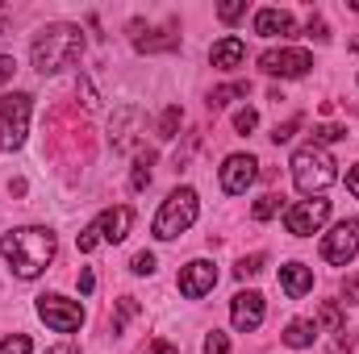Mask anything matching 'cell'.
<instances>
[{
    "label": "cell",
    "mask_w": 359,
    "mask_h": 354,
    "mask_svg": "<svg viewBox=\"0 0 359 354\" xmlns=\"http://www.w3.org/2000/svg\"><path fill=\"white\" fill-rule=\"evenodd\" d=\"M55 250H59V238L46 225H25V229H13V234L0 238L4 263L13 267V275H21V279H38L50 267Z\"/></svg>",
    "instance_id": "obj_1"
},
{
    "label": "cell",
    "mask_w": 359,
    "mask_h": 354,
    "mask_svg": "<svg viewBox=\"0 0 359 354\" xmlns=\"http://www.w3.org/2000/svg\"><path fill=\"white\" fill-rule=\"evenodd\" d=\"M84 50V29L80 25H46L38 38H34V67L42 76H55L63 67H72Z\"/></svg>",
    "instance_id": "obj_2"
},
{
    "label": "cell",
    "mask_w": 359,
    "mask_h": 354,
    "mask_svg": "<svg viewBox=\"0 0 359 354\" xmlns=\"http://www.w3.org/2000/svg\"><path fill=\"white\" fill-rule=\"evenodd\" d=\"M334 167H339V163H334L322 146H301V150L292 155V183H297V192H301V196H322V192L339 179Z\"/></svg>",
    "instance_id": "obj_3"
},
{
    "label": "cell",
    "mask_w": 359,
    "mask_h": 354,
    "mask_svg": "<svg viewBox=\"0 0 359 354\" xmlns=\"http://www.w3.org/2000/svg\"><path fill=\"white\" fill-rule=\"evenodd\" d=\"M196 213H201V204H196V192H192V187H176V192L163 200L159 217H155V238H163V242L180 238V234H184V229L196 221Z\"/></svg>",
    "instance_id": "obj_4"
},
{
    "label": "cell",
    "mask_w": 359,
    "mask_h": 354,
    "mask_svg": "<svg viewBox=\"0 0 359 354\" xmlns=\"http://www.w3.org/2000/svg\"><path fill=\"white\" fill-rule=\"evenodd\" d=\"M29 113H34V96L29 92H13L0 100V146L17 150L29 134Z\"/></svg>",
    "instance_id": "obj_5"
},
{
    "label": "cell",
    "mask_w": 359,
    "mask_h": 354,
    "mask_svg": "<svg viewBox=\"0 0 359 354\" xmlns=\"http://www.w3.org/2000/svg\"><path fill=\"white\" fill-rule=\"evenodd\" d=\"M330 217V200H322V196H309V200H297L288 213H284V229L292 234V238H309V234H318L322 229V221Z\"/></svg>",
    "instance_id": "obj_6"
},
{
    "label": "cell",
    "mask_w": 359,
    "mask_h": 354,
    "mask_svg": "<svg viewBox=\"0 0 359 354\" xmlns=\"http://www.w3.org/2000/svg\"><path fill=\"white\" fill-rule=\"evenodd\" d=\"M38 317L50 325V330H59V334H76L80 325H84V309H80V300H67V296H38Z\"/></svg>",
    "instance_id": "obj_7"
},
{
    "label": "cell",
    "mask_w": 359,
    "mask_h": 354,
    "mask_svg": "<svg viewBox=\"0 0 359 354\" xmlns=\"http://www.w3.org/2000/svg\"><path fill=\"white\" fill-rule=\"evenodd\" d=\"M359 255V221H339L330 234H326V242H322V259L334 267H347L351 259Z\"/></svg>",
    "instance_id": "obj_8"
},
{
    "label": "cell",
    "mask_w": 359,
    "mask_h": 354,
    "mask_svg": "<svg viewBox=\"0 0 359 354\" xmlns=\"http://www.w3.org/2000/svg\"><path fill=\"white\" fill-rule=\"evenodd\" d=\"M259 67H264L268 76H280V80H301V76L313 67V59H309L305 50H268V55L259 59Z\"/></svg>",
    "instance_id": "obj_9"
},
{
    "label": "cell",
    "mask_w": 359,
    "mask_h": 354,
    "mask_svg": "<svg viewBox=\"0 0 359 354\" xmlns=\"http://www.w3.org/2000/svg\"><path fill=\"white\" fill-rule=\"evenodd\" d=\"M259 176V163L251 159V155H230L226 163H222V187L230 192V196H243L251 183Z\"/></svg>",
    "instance_id": "obj_10"
},
{
    "label": "cell",
    "mask_w": 359,
    "mask_h": 354,
    "mask_svg": "<svg viewBox=\"0 0 359 354\" xmlns=\"http://www.w3.org/2000/svg\"><path fill=\"white\" fill-rule=\"evenodd\" d=\"M230 321H234V330H243V334L259 330V325H264V296H259V292H238V296L230 300Z\"/></svg>",
    "instance_id": "obj_11"
},
{
    "label": "cell",
    "mask_w": 359,
    "mask_h": 354,
    "mask_svg": "<svg viewBox=\"0 0 359 354\" xmlns=\"http://www.w3.org/2000/svg\"><path fill=\"white\" fill-rule=\"evenodd\" d=\"M213 283H217V267L209 259H196V263H188L180 271V292L188 300H201L205 292H213Z\"/></svg>",
    "instance_id": "obj_12"
},
{
    "label": "cell",
    "mask_w": 359,
    "mask_h": 354,
    "mask_svg": "<svg viewBox=\"0 0 359 354\" xmlns=\"http://www.w3.org/2000/svg\"><path fill=\"white\" fill-rule=\"evenodd\" d=\"M96 234H100V242H126V234H130V225H134V208H126V204H117V208H104L96 221Z\"/></svg>",
    "instance_id": "obj_13"
},
{
    "label": "cell",
    "mask_w": 359,
    "mask_h": 354,
    "mask_svg": "<svg viewBox=\"0 0 359 354\" xmlns=\"http://www.w3.org/2000/svg\"><path fill=\"white\" fill-rule=\"evenodd\" d=\"M255 34H264V38H292L297 34V21L284 8H259L255 13Z\"/></svg>",
    "instance_id": "obj_14"
},
{
    "label": "cell",
    "mask_w": 359,
    "mask_h": 354,
    "mask_svg": "<svg viewBox=\"0 0 359 354\" xmlns=\"http://www.w3.org/2000/svg\"><path fill=\"white\" fill-rule=\"evenodd\" d=\"M247 59V46H243V38H222V42H213V50H209V63L213 67H222V71H234L238 63Z\"/></svg>",
    "instance_id": "obj_15"
},
{
    "label": "cell",
    "mask_w": 359,
    "mask_h": 354,
    "mask_svg": "<svg viewBox=\"0 0 359 354\" xmlns=\"http://www.w3.org/2000/svg\"><path fill=\"white\" fill-rule=\"evenodd\" d=\"M280 288L292 296V300H301L309 288H313V267H305V263H288V267H280Z\"/></svg>",
    "instance_id": "obj_16"
},
{
    "label": "cell",
    "mask_w": 359,
    "mask_h": 354,
    "mask_svg": "<svg viewBox=\"0 0 359 354\" xmlns=\"http://www.w3.org/2000/svg\"><path fill=\"white\" fill-rule=\"evenodd\" d=\"M313 338H318V325H313V321H292V325L284 330V346H292V351L313 346Z\"/></svg>",
    "instance_id": "obj_17"
},
{
    "label": "cell",
    "mask_w": 359,
    "mask_h": 354,
    "mask_svg": "<svg viewBox=\"0 0 359 354\" xmlns=\"http://www.w3.org/2000/svg\"><path fill=\"white\" fill-rule=\"evenodd\" d=\"M134 46H138V50H176L180 34L163 29V34H151V38H134Z\"/></svg>",
    "instance_id": "obj_18"
},
{
    "label": "cell",
    "mask_w": 359,
    "mask_h": 354,
    "mask_svg": "<svg viewBox=\"0 0 359 354\" xmlns=\"http://www.w3.org/2000/svg\"><path fill=\"white\" fill-rule=\"evenodd\" d=\"M247 84H226V88H213L209 92V108H226L230 100H238V96H247Z\"/></svg>",
    "instance_id": "obj_19"
},
{
    "label": "cell",
    "mask_w": 359,
    "mask_h": 354,
    "mask_svg": "<svg viewBox=\"0 0 359 354\" xmlns=\"http://www.w3.org/2000/svg\"><path fill=\"white\" fill-rule=\"evenodd\" d=\"M151 163H155V155H151V150H147V155H138V167H134V179H130V183H134V192H142V187L151 183Z\"/></svg>",
    "instance_id": "obj_20"
},
{
    "label": "cell",
    "mask_w": 359,
    "mask_h": 354,
    "mask_svg": "<svg viewBox=\"0 0 359 354\" xmlns=\"http://www.w3.org/2000/svg\"><path fill=\"white\" fill-rule=\"evenodd\" d=\"M347 138V129L343 125H318L313 129V146H326V142H343Z\"/></svg>",
    "instance_id": "obj_21"
},
{
    "label": "cell",
    "mask_w": 359,
    "mask_h": 354,
    "mask_svg": "<svg viewBox=\"0 0 359 354\" xmlns=\"http://www.w3.org/2000/svg\"><path fill=\"white\" fill-rule=\"evenodd\" d=\"M318 325H326L330 334H339V330H343V309H339V304H322V317H318Z\"/></svg>",
    "instance_id": "obj_22"
},
{
    "label": "cell",
    "mask_w": 359,
    "mask_h": 354,
    "mask_svg": "<svg viewBox=\"0 0 359 354\" xmlns=\"http://www.w3.org/2000/svg\"><path fill=\"white\" fill-rule=\"evenodd\" d=\"M264 263H268L264 255H247V259H238L234 275H238V279H251V275H259V271H264Z\"/></svg>",
    "instance_id": "obj_23"
},
{
    "label": "cell",
    "mask_w": 359,
    "mask_h": 354,
    "mask_svg": "<svg viewBox=\"0 0 359 354\" xmlns=\"http://www.w3.org/2000/svg\"><path fill=\"white\" fill-rule=\"evenodd\" d=\"M255 125H259V113H255V108H238V113H234V129H238V134H251Z\"/></svg>",
    "instance_id": "obj_24"
},
{
    "label": "cell",
    "mask_w": 359,
    "mask_h": 354,
    "mask_svg": "<svg viewBox=\"0 0 359 354\" xmlns=\"http://www.w3.org/2000/svg\"><path fill=\"white\" fill-rule=\"evenodd\" d=\"M138 313V304H134V296H121V309H117V317H113V334H121V325H126V317H134Z\"/></svg>",
    "instance_id": "obj_25"
},
{
    "label": "cell",
    "mask_w": 359,
    "mask_h": 354,
    "mask_svg": "<svg viewBox=\"0 0 359 354\" xmlns=\"http://www.w3.org/2000/svg\"><path fill=\"white\" fill-rule=\"evenodd\" d=\"M351 351H355V338H351L347 330H339V334H334V342H330V351H326V354H351Z\"/></svg>",
    "instance_id": "obj_26"
},
{
    "label": "cell",
    "mask_w": 359,
    "mask_h": 354,
    "mask_svg": "<svg viewBox=\"0 0 359 354\" xmlns=\"http://www.w3.org/2000/svg\"><path fill=\"white\" fill-rule=\"evenodd\" d=\"M205 354H230V338H226V334H217V330H213V334H209V338H205Z\"/></svg>",
    "instance_id": "obj_27"
},
{
    "label": "cell",
    "mask_w": 359,
    "mask_h": 354,
    "mask_svg": "<svg viewBox=\"0 0 359 354\" xmlns=\"http://www.w3.org/2000/svg\"><path fill=\"white\" fill-rule=\"evenodd\" d=\"M0 354H29V338H25V334H13V338H4Z\"/></svg>",
    "instance_id": "obj_28"
},
{
    "label": "cell",
    "mask_w": 359,
    "mask_h": 354,
    "mask_svg": "<svg viewBox=\"0 0 359 354\" xmlns=\"http://www.w3.org/2000/svg\"><path fill=\"white\" fill-rule=\"evenodd\" d=\"M176 125H180V108H168L163 121H159V138H176Z\"/></svg>",
    "instance_id": "obj_29"
},
{
    "label": "cell",
    "mask_w": 359,
    "mask_h": 354,
    "mask_svg": "<svg viewBox=\"0 0 359 354\" xmlns=\"http://www.w3.org/2000/svg\"><path fill=\"white\" fill-rule=\"evenodd\" d=\"M276 208H280V196H264V200L255 204V221H268V217H276Z\"/></svg>",
    "instance_id": "obj_30"
},
{
    "label": "cell",
    "mask_w": 359,
    "mask_h": 354,
    "mask_svg": "<svg viewBox=\"0 0 359 354\" xmlns=\"http://www.w3.org/2000/svg\"><path fill=\"white\" fill-rule=\"evenodd\" d=\"M243 13H247V0H230V4H222V8H217V17H222V21H238Z\"/></svg>",
    "instance_id": "obj_31"
},
{
    "label": "cell",
    "mask_w": 359,
    "mask_h": 354,
    "mask_svg": "<svg viewBox=\"0 0 359 354\" xmlns=\"http://www.w3.org/2000/svg\"><path fill=\"white\" fill-rule=\"evenodd\" d=\"M130 271H134V275H151V271H155V255H147V250L134 255V259H130Z\"/></svg>",
    "instance_id": "obj_32"
},
{
    "label": "cell",
    "mask_w": 359,
    "mask_h": 354,
    "mask_svg": "<svg viewBox=\"0 0 359 354\" xmlns=\"http://www.w3.org/2000/svg\"><path fill=\"white\" fill-rule=\"evenodd\" d=\"M297 125H301V117H292L288 125H276V134H271V142H288V138L297 134Z\"/></svg>",
    "instance_id": "obj_33"
},
{
    "label": "cell",
    "mask_w": 359,
    "mask_h": 354,
    "mask_svg": "<svg viewBox=\"0 0 359 354\" xmlns=\"http://www.w3.org/2000/svg\"><path fill=\"white\" fill-rule=\"evenodd\" d=\"M76 242H80V250H84V255H88V250H96V242H100V234H96V225H88V229H84V234H80Z\"/></svg>",
    "instance_id": "obj_34"
},
{
    "label": "cell",
    "mask_w": 359,
    "mask_h": 354,
    "mask_svg": "<svg viewBox=\"0 0 359 354\" xmlns=\"http://www.w3.org/2000/svg\"><path fill=\"white\" fill-rule=\"evenodd\" d=\"M343 304H359V275H351L343 283Z\"/></svg>",
    "instance_id": "obj_35"
},
{
    "label": "cell",
    "mask_w": 359,
    "mask_h": 354,
    "mask_svg": "<svg viewBox=\"0 0 359 354\" xmlns=\"http://www.w3.org/2000/svg\"><path fill=\"white\" fill-rule=\"evenodd\" d=\"M13 71H17V63H13L8 55H0V84H8V80H13Z\"/></svg>",
    "instance_id": "obj_36"
},
{
    "label": "cell",
    "mask_w": 359,
    "mask_h": 354,
    "mask_svg": "<svg viewBox=\"0 0 359 354\" xmlns=\"http://www.w3.org/2000/svg\"><path fill=\"white\" fill-rule=\"evenodd\" d=\"M147 354H180V351L172 346V342H151V346H147Z\"/></svg>",
    "instance_id": "obj_37"
},
{
    "label": "cell",
    "mask_w": 359,
    "mask_h": 354,
    "mask_svg": "<svg viewBox=\"0 0 359 354\" xmlns=\"http://www.w3.org/2000/svg\"><path fill=\"white\" fill-rule=\"evenodd\" d=\"M96 288V275L92 271H80V292H92Z\"/></svg>",
    "instance_id": "obj_38"
},
{
    "label": "cell",
    "mask_w": 359,
    "mask_h": 354,
    "mask_svg": "<svg viewBox=\"0 0 359 354\" xmlns=\"http://www.w3.org/2000/svg\"><path fill=\"white\" fill-rule=\"evenodd\" d=\"M347 187H351V192L359 196V163L351 167V171H347Z\"/></svg>",
    "instance_id": "obj_39"
},
{
    "label": "cell",
    "mask_w": 359,
    "mask_h": 354,
    "mask_svg": "<svg viewBox=\"0 0 359 354\" xmlns=\"http://www.w3.org/2000/svg\"><path fill=\"white\" fill-rule=\"evenodd\" d=\"M309 38H326V21H309Z\"/></svg>",
    "instance_id": "obj_40"
},
{
    "label": "cell",
    "mask_w": 359,
    "mask_h": 354,
    "mask_svg": "<svg viewBox=\"0 0 359 354\" xmlns=\"http://www.w3.org/2000/svg\"><path fill=\"white\" fill-rule=\"evenodd\" d=\"M50 354H76V346H72V342H63V346H55Z\"/></svg>",
    "instance_id": "obj_41"
},
{
    "label": "cell",
    "mask_w": 359,
    "mask_h": 354,
    "mask_svg": "<svg viewBox=\"0 0 359 354\" xmlns=\"http://www.w3.org/2000/svg\"><path fill=\"white\" fill-rule=\"evenodd\" d=\"M4 21H8V13H4V8H0V34H4Z\"/></svg>",
    "instance_id": "obj_42"
}]
</instances>
